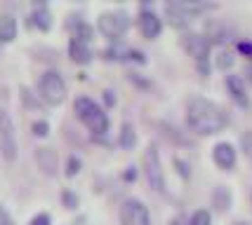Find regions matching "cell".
I'll return each mask as SVG.
<instances>
[{
  "label": "cell",
  "mask_w": 252,
  "mask_h": 225,
  "mask_svg": "<svg viewBox=\"0 0 252 225\" xmlns=\"http://www.w3.org/2000/svg\"><path fill=\"white\" fill-rule=\"evenodd\" d=\"M187 118L189 127L198 134H217L229 125V115L224 113V108L203 97H193L189 101Z\"/></svg>",
  "instance_id": "cell-1"
},
{
  "label": "cell",
  "mask_w": 252,
  "mask_h": 225,
  "mask_svg": "<svg viewBox=\"0 0 252 225\" xmlns=\"http://www.w3.org/2000/svg\"><path fill=\"white\" fill-rule=\"evenodd\" d=\"M76 115L85 122V127H88L92 134H106L109 118H106V113H104L92 99H88V97L76 99Z\"/></svg>",
  "instance_id": "cell-2"
},
{
  "label": "cell",
  "mask_w": 252,
  "mask_h": 225,
  "mask_svg": "<svg viewBox=\"0 0 252 225\" xmlns=\"http://www.w3.org/2000/svg\"><path fill=\"white\" fill-rule=\"evenodd\" d=\"M38 89H40V97H43L47 103H52V106L62 103L66 99V85L57 71H47V73L40 75Z\"/></svg>",
  "instance_id": "cell-3"
},
{
  "label": "cell",
  "mask_w": 252,
  "mask_h": 225,
  "mask_svg": "<svg viewBox=\"0 0 252 225\" xmlns=\"http://www.w3.org/2000/svg\"><path fill=\"white\" fill-rule=\"evenodd\" d=\"M144 172H146V178L151 183V188L158 190V193H165V174H163V167H160L158 150L154 146H149L146 152H144Z\"/></svg>",
  "instance_id": "cell-4"
},
{
  "label": "cell",
  "mask_w": 252,
  "mask_h": 225,
  "mask_svg": "<svg viewBox=\"0 0 252 225\" xmlns=\"http://www.w3.org/2000/svg\"><path fill=\"white\" fill-rule=\"evenodd\" d=\"M97 26L106 38H121L130 26V17H127V12H106L99 17Z\"/></svg>",
  "instance_id": "cell-5"
},
{
  "label": "cell",
  "mask_w": 252,
  "mask_h": 225,
  "mask_svg": "<svg viewBox=\"0 0 252 225\" xmlns=\"http://www.w3.org/2000/svg\"><path fill=\"white\" fill-rule=\"evenodd\" d=\"M0 150L2 157L12 162L17 157V139H14V125H12L10 115L0 108Z\"/></svg>",
  "instance_id": "cell-6"
},
{
  "label": "cell",
  "mask_w": 252,
  "mask_h": 225,
  "mask_svg": "<svg viewBox=\"0 0 252 225\" xmlns=\"http://www.w3.org/2000/svg\"><path fill=\"white\" fill-rule=\"evenodd\" d=\"M121 223L123 225H151L149 209L139 200H127L121 206Z\"/></svg>",
  "instance_id": "cell-7"
},
{
  "label": "cell",
  "mask_w": 252,
  "mask_h": 225,
  "mask_svg": "<svg viewBox=\"0 0 252 225\" xmlns=\"http://www.w3.org/2000/svg\"><path fill=\"white\" fill-rule=\"evenodd\" d=\"M184 45H187L189 54L196 56V61L200 64V68L205 71V59H208V54H210V40L208 38L200 35V33H193V35H187Z\"/></svg>",
  "instance_id": "cell-8"
},
{
  "label": "cell",
  "mask_w": 252,
  "mask_h": 225,
  "mask_svg": "<svg viewBox=\"0 0 252 225\" xmlns=\"http://www.w3.org/2000/svg\"><path fill=\"white\" fill-rule=\"evenodd\" d=\"M160 28H163V24H160V19L156 17V12H151V10L139 12V31H142L144 38L154 40L156 35L160 33Z\"/></svg>",
  "instance_id": "cell-9"
},
{
  "label": "cell",
  "mask_w": 252,
  "mask_h": 225,
  "mask_svg": "<svg viewBox=\"0 0 252 225\" xmlns=\"http://www.w3.org/2000/svg\"><path fill=\"white\" fill-rule=\"evenodd\" d=\"M212 157H215L220 169H233V164H236V150H233L231 143H217L215 150H212Z\"/></svg>",
  "instance_id": "cell-10"
},
{
  "label": "cell",
  "mask_w": 252,
  "mask_h": 225,
  "mask_svg": "<svg viewBox=\"0 0 252 225\" xmlns=\"http://www.w3.org/2000/svg\"><path fill=\"white\" fill-rule=\"evenodd\" d=\"M35 160H38V167H40L45 174H50V176L57 174L59 160H57V152L52 148H38L35 150Z\"/></svg>",
  "instance_id": "cell-11"
},
{
  "label": "cell",
  "mask_w": 252,
  "mask_h": 225,
  "mask_svg": "<svg viewBox=\"0 0 252 225\" xmlns=\"http://www.w3.org/2000/svg\"><path fill=\"white\" fill-rule=\"evenodd\" d=\"M226 87H229L231 97L236 99L241 106H248V89H245V80L241 75H229L226 77Z\"/></svg>",
  "instance_id": "cell-12"
},
{
  "label": "cell",
  "mask_w": 252,
  "mask_h": 225,
  "mask_svg": "<svg viewBox=\"0 0 252 225\" xmlns=\"http://www.w3.org/2000/svg\"><path fill=\"white\" fill-rule=\"evenodd\" d=\"M68 54L76 64H90L92 61V50L88 47V43H80V40H71Z\"/></svg>",
  "instance_id": "cell-13"
},
{
  "label": "cell",
  "mask_w": 252,
  "mask_h": 225,
  "mask_svg": "<svg viewBox=\"0 0 252 225\" xmlns=\"http://www.w3.org/2000/svg\"><path fill=\"white\" fill-rule=\"evenodd\" d=\"M17 38V19L12 14H0V43H10Z\"/></svg>",
  "instance_id": "cell-14"
},
{
  "label": "cell",
  "mask_w": 252,
  "mask_h": 225,
  "mask_svg": "<svg viewBox=\"0 0 252 225\" xmlns=\"http://www.w3.org/2000/svg\"><path fill=\"white\" fill-rule=\"evenodd\" d=\"M167 14H170L172 26H187L191 22V14L182 7V2H167Z\"/></svg>",
  "instance_id": "cell-15"
},
{
  "label": "cell",
  "mask_w": 252,
  "mask_h": 225,
  "mask_svg": "<svg viewBox=\"0 0 252 225\" xmlns=\"http://www.w3.org/2000/svg\"><path fill=\"white\" fill-rule=\"evenodd\" d=\"M205 28H208V40L210 43H224V40L229 38V28H226L224 24L210 22Z\"/></svg>",
  "instance_id": "cell-16"
},
{
  "label": "cell",
  "mask_w": 252,
  "mask_h": 225,
  "mask_svg": "<svg viewBox=\"0 0 252 225\" xmlns=\"http://www.w3.org/2000/svg\"><path fill=\"white\" fill-rule=\"evenodd\" d=\"M212 204H215V209L217 211H226L231 206V193L226 188H215V193H212Z\"/></svg>",
  "instance_id": "cell-17"
},
{
  "label": "cell",
  "mask_w": 252,
  "mask_h": 225,
  "mask_svg": "<svg viewBox=\"0 0 252 225\" xmlns=\"http://www.w3.org/2000/svg\"><path fill=\"white\" fill-rule=\"evenodd\" d=\"M33 24L40 28V31H50V26H52V17H50V10L40 5L38 10L33 12Z\"/></svg>",
  "instance_id": "cell-18"
},
{
  "label": "cell",
  "mask_w": 252,
  "mask_h": 225,
  "mask_svg": "<svg viewBox=\"0 0 252 225\" xmlns=\"http://www.w3.org/2000/svg\"><path fill=\"white\" fill-rule=\"evenodd\" d=\"M134 143H137V134H134V129H132V125H123V131H121V146L125 150L134 148Z\"/></svg>",
  "instance_id": "cell-19"
},
{
  "label": "cell",
  "mask_w": 252,
  "mask_h": 225,
  "mask_svg": "<svg viewBox=\"0 0 252 225\" xmlns=\"http://www.w3.org/2000/svg\"><path fill=\"white\" fill-rule=\"evenodd\" d=\"M73 33H76V38L73 40H80V43H90V38H92V28H90L88 24H76L73 26Z\"/></svg>",
  "instance_id": "cell-20"
},
{
  "label": "cell",
  "mask_w": 252,
  "mask_h": 225,
  "mask_svg": "<svg viewBox=\"0 0 252 225\" xmlns=\"http://www.w3.org/2000/svg\"><path fill=\"white\" fill-rule=\"evenodd\" d=\"M241 146H243V150H245V155L252 160V131H245L241 136Z\"/></svg>",
  "instance_id": "cell-21"
},
{
  "label": "cell",
  "mask_w": 252,
  "mask_h": 225,
  "mask_svg": "<svg viewBox=\"0 0 252 225\" xmlns=\"http://www.w3.org/2000/svg\"><path fill=\"white\" fill-rule=\"evenodd\" d=\"M191 225H210V214L208 211H196L191 216Z\"/></svg>",
  "instance_id": "cell-22"
},
{
  "label": "cell",
  "mask_w": 252,
  "mask_h": 225,
  "mask_svg": "<svg viewBox=\"0 0 252 225\" xmlns=\"http://www.w3.org/2000/svg\"><path fill=\"white\" fill-rule=\"evenodd\" d=\"M62 202H64L68 209H76V206H78V197L71 193V190H64V193H62Z\"/></svg>",
  "instance_id": "cell-23"
},
{
  "label": "cell",
  "mask_w": 252,
  "mask_h": 225,
  "mask_svg": "<svg viewBox=\"0 0 252 225\" xmlns=\"http://www.w3.org/2000/svg\"><path fill=\"white\" fill-rule=\"evenodd\" d=\"M78 169H80V160L78 157H68V162H66V176H76Z\"/></svg>",
  "instance_id": "cell-24"
},
{
  "label": "cell",
  "mask_w": 252,
  "mask_h": 225,
  "mask_svg": "<svg viewBox=\"0 0 252 225\" xmlns=\"http://www.w3.org/2000/svg\"><path fill=\"white\" fill-rule=\"evenodd\" d=\"M22 101L26 103V106H31V108H38V106H40V103L33 99V94L29 92V89H26V87H22Z\"/></svg>",
  "instance_id": "cell-25"
},
{
  "label": "cell",
  "mask_w": 252,
  "mask_h": 225,
  "mask_svg": "<svg viewBox=\"0 0 252 225\" xmlns=\"http://www.w3.org/2000/svg\"><path fill=\"white\" fill-rule=\"evenodd\" d=\"M231 64H233V56H231L229 52H221L220 56H217V66H220V68H231Z\"/></svg>",
  "instance_id": "cell-26"
},
{
  "label": "cell",
  "mask_w": 252,
  "mask_h": 225,
  "mask_svg": "<svg viewBox=\"0 0 252 225\" xmlns=\"http://www.w3.org/2000/svg\"><path fill=\"white\" fill-rule=\"evenodd\" d=\"M47 131H50V127H47V122H43V120L33 125V134L35 136H47Z\"/></svg>",
  "instance_id": "cell-27"
},
{
  "label": "cell",
  "mask_w": 252,
  "mask_h": 225,
  "mask_svg": "<svg viewBox=\"0 0 252 225\" xmlns=\"http://www.w3.org/2000/svg\"><path fill=\"white\" fill-rule=\"evenodd\" d=\"M31 225H50V214H38L31 221Z\"/></svg>",
  "instance_id": "cell-28"
},
{
  "label": "cell",
  "mask_w": 252,
  "mask_h": 225,
  "mask_svg": "<svg viewBox=\"0 0 252 225\" xmlns=\"http://www.w3.org/2000/svg\"><path fill=\"white\" fill-rule=\"evenodd\" d=\"M241 52H245V54H252V45H248V43H241Z\"/></svg>",
  "instance_id": "cell-29"
},
{
  "label": "cell",
  "mask_w": 252,
  "mask_h": 225,
  "mask_svg": "<svg viewBox=\"0 0 252 225\" xmlns=\"http://www.w3.org/2000/svg\"><path fill=\"white\" fill-rule=\"evenodd\" d=\"M125 178H127V181H132V178H134V172H132V167H130V172L125 174Z\"/></svg>",
  "instance_id": "cell-30"
},
{
  "label": "cell",
  "mask_w": 252,
  "mask_h": 225,
  "mask_svg": "<svg viewBox=\"0 0 252 225\" xmlns=\"http://www.w3.org/2000/svg\"><path fill=\"white\" fill-rule=\"evenodd\" d=\"M170 225H184V223H182V221H172V223H170Z\"/></svg>",
  "instance_id": "cell-31"
},
{
  "label": "cell",
  "mask_w": 252,
  "mask_h": 225,
  "mask_svg": "<svg viewBox=\"0 0 252 225\" xmlns=\"http://www.w3.org/2000/svg\"><path fill=\"white\" fill-rule=\"evenodd\" d=\"M248 73H250V80H252V66H250V71H248Z\"/></svg>",
  "instance_id": "cell-32"
},
{
  "label": "cell",
  "mask_w": 252,
  "mask_h": 225,
  "mask_svg": "<svg viewBox=\"0 0 252 225\" xmlns=\"http://www.w3.org/2000/svg\"><path fill=\"white\" fill-rule=\"evenodd\" d=\"M238 225H245V223H238Z\"/></svg>",
  "instance_id": "cell-33"
}]
</instances>
